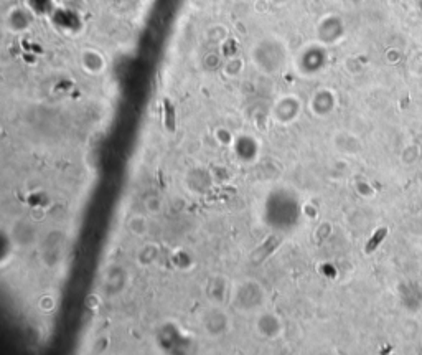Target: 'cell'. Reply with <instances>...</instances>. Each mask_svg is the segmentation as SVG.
<instances>
[{"label":"cell","instance_id":"cell-1","mask_svg":"<svg viewBox=\"0 0 422 355\" xmlns=\"http://www.w3.org/2000/svg\"><path fill=\"white\" fill-rule=\"evenodd\" d=\"M165 107H167V125L168 127H173V111H172V107H170V104H165Z\"/></svg>","mask_w":422,"mask_h":355}]
</instances>
